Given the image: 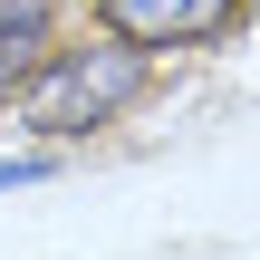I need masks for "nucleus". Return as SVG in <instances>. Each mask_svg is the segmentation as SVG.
<instances>
[{"label":"nucleus","instance_id":"nucleus-4","mask_svg":"<svg viewBox=\"0 0 260 260\" xmlns=\"http://www.w3.org/2000/svg\"><path fill=\"white\" fill-rule=\"evenodd\" d=\"M19 174H29V164H0V183H19Z\"/></svg>","mask_w":260,"mask_h":260},{"label":"nucleus","instance_id":"nucleus-1","mask_svg":"<svg viewBox=\"0 0 260 260\" xmlns=\"http://www.w3.org/2000/svg\"><path fill=\"white\" fill-rule=\"evenodd\" d=\"M10 96H19V125L29 135H87V125L125 116L145 96V48H58Z\"/></svg>","mask_w":260,"mask_h":260},{"label":"nucleus","instance_id":"nucleus-3","mask_svg":"<svg viewBox=\"0 0 260 260\" xmlns=\"http://www.w3.org/2000/svg\"><path fill=\"white\" fill-rule=\"evenodd\" d=\"M39 48H48V29H39V19H0V96L39 68Z\"/></svg>","mask_w":260,"mask_h":260},{"label":"nucleus","instance_id":"nucleus-2","mask_svg":"<svg viewBox=\"0 0 260 260\" xmlns=\"http://www.w3.org/2000/svg\"><path fill=\"white\" fill-rule=\"evenodd\" d=\"M96 19L125 48H183V39H212L232 19V0H96Z\"/></svg>","mask_w":260,"mask_h":260}]
</instances>
